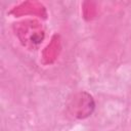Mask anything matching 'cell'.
<instances>
[{
    "mask_svg": "<svg viewBox=\"0 0 131 131\" xmlns=\"http://www.w3.org/2000/svg\"><path fill=\"white\" fill-rule=\"evenodd\" d=\"M94 105L95 104L91 95L86 92H79L74 94V97L68 104V108L74 117L83 119L91 115L94 110Z\"/></svg>",
    "mask_w": 131,
    "mask_h": 131,
    "instance_id": "cell-1",
    "label": "cell"
}]
</instances>
